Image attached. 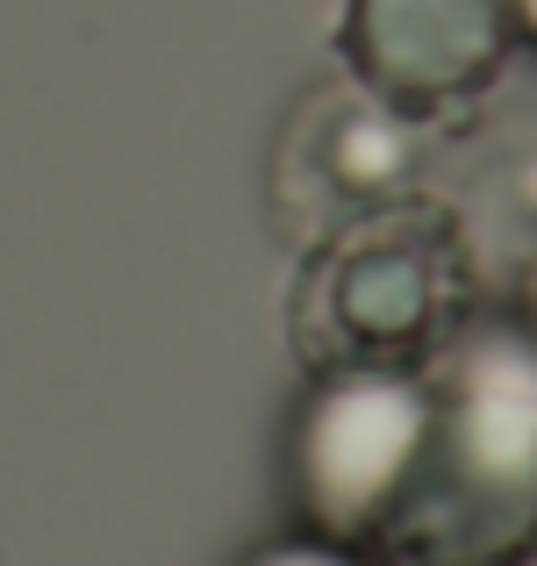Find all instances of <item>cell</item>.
Wrapping results in <instances>:
<instances>
[{"label": "cell", "mask_w": 537, "mask_h": 566, "mask_svg": "<svg viewBox=\"0 0 537 566\" xmlns=\"http://www.w3.org/2000/svg\"><path fill=\"white\" fill-rule=\"evenodd\" d=\"M337 43L387 115L466 108L516 51L502 0H345Z\"/></svg>", "instance_id": "obj_4"}, {"label": "cell", "mask_w": 537, "mask_h": 566, "mask_svg": "<svg viewBox=\"0 0 537 566\" xmlns=\"http://www.w3.org/2000/svg\"><path fill=\"white\" fill-rule=\"evenodd\" d=\"M466 323V273L444 230L409 216H372L345 230L302 294V337L316 366H423Z\"/></svg>", "instance_id": "obj_3"}, {"label": "cell", "mask_w": 537, "mask_h": 566, "mask_svg": "<svg viewBox=\"0 0 537 566\" xmlns=\"http://www.w3.org/2000/svg\"><path fill=\"white\" fill-rule=\"evenodd\" d=\"M430 452L380 566L537 559V323L466 316L423 359Z\"/></svg>", "instance_id": "obj_1"}, {"label": "cell", "mask_w": 537, "mask_h": 566, "mask_svg": "<svg viewBox=\"0 0 537 566\" xmlns=\"http://www.w3.org/2000/svg\"><path fill=\"white\" fill-rule=\"evenodd\" d=\"M502 22H509L516 51H537V0H502Z\"/></svg>", "instance_id": "obj_6"}, {"label": "cell", "mask_w": 537, "mask_h": 566, "mask_svg": "<svg viewBox=\"0 0 537 566\" xmlns=\"http://www.w3.org/2000/svg\"><path fill=\"white\" fill-rule=\"evenodd\" d=\"M430 452V380L423 366H316L280 438V488L302 531L380 553L409 510Z\"/></svg>", "instance_id": "obj_2"}, {"label": "cell", "mask_w": 537, "mask_h": 566, "mask_svg": "<svg viewBox=\"0 0 537 566\" xmlns=\"http://www.w3.org/2000/svg\"><path fill=\"white\" fill-rule=\"evenodd\" d=\"M236 566H380L372 553H358V545H337L323 538V531H280V538H259Z\"/></svg>", "instance_id": "obj_5"}]
</instances>
